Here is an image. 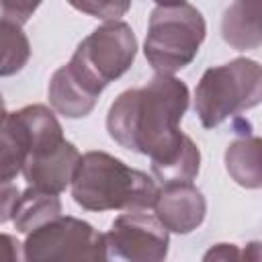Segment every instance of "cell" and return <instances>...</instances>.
Segmentation results:
<instances>
[{"instance_id": "6da1fadb", "label": "cell", "mask_w": 262, "mask_h": 262, "mask_svg": "<svg viewBox=\"0 0 262 262\" xmlns=\"http://www.w3.org/2000/svg\"><path fill=\"white\" fill-rule=\"evenodd\" d=\"M182 80L156 74L145 86L121 92L108 108L106 129L121 147L149 156L154 176L166 182H192L201 168V151L180 131L188 108Z\"/></svg>"}, {"instance_id": "7a4b0ae2", "label": "cell", "mask_w": 262, "mask_h": 262, "mask_svg": "<svg viewBox=\"0 0 262 262\" xmlns=\"http://www.w3.org/2000/svg\"><path fill=\"white\" fill-rule=\"evenodd\" d=\"M156 182L106 151H86L72 180V196L86 211H145L154 207Z\"/></svg>"}, {"instance_id": "3957f363", "label": "cell", "mask_w": 262, "mask_h": 262, "mask_svg": "<svg viewBox=\"0 0 262 262\" xmlns=\"http://www.w3.org/2000/svg\"><path fill=\"white\" fill-rule=\"evenodd\" d=\"M262 102V66L248 57H235L223 66L205 70L194 90V113L205 129L219 127L233 115Z\"/></svg>"}, {"instance_id": "277c9868", "label": "cell", "mask_w": 262, "mask_h": 262, "mask_svg": "<svg viewBox=\"0 0 262 262\" xmlns=\"http://www.w3.org/2000/svg\"><path fill=\"white\" fill-rule=\"evenodd\" d=\"M207 25L192 4H166L156 6L149 14L143 53L156 74H176L186 68L199 53L205 41Z\"/></svg>"}, {"instance_id": "5b68a950", "label": "cell", "mask_w": 262, "mask_h": 262, "mask_svg": "<svg viewBox=\"0 0 262 262\" xmlns=\"http://www.w3.org/2000/svg\"><path fill=\"white\" fill-rule=\"evenodd\" d=\"M135 55L137 39L133 29L123 20H106L78 45L68 68L86 90L100 96L113 80L131 68Z\"/></svg>"}, {"instance_id": "8992f818", "label": "cell", "mask_w": 262, "mask_h": 262, "mask_svg": "<svg viewBox=\"0 0 262 262\" xmlns=\"http://www.w3.org/2000/svg\"><path fill=\"white\" fill-rule=\"evenodd\" d=\"M23 258L29 262L43 260H106L104 233H98L90 223L57 215L37 229L27 233Z\"/></svg>"}, {"instance_id": "52a82bcc", "label": "cell", "mask_w": 262, "mask_h": 262, "mask_svg": "<svg viewBox=\"0 0 262 262\" xmlns=\"http://www.w3.org/2000/svg\"><path fill=\"white\" fill-rule=\"evenodd\" d=\"M63 129L55 115L43 104H29L2 117V149H0V178L10 182L18 172L29 151L49 139L61 137Z\"/></svg>"}, {"instance_id": "ba28073f", "label": "cell", "mask_w": 262, "mask_h": 262, "mask_svg": "<svg viewBox=\"0 0 262 262\" xmlns=\"http://www.w3.org/2000/svg\"><path fill=\"white\" fill-rule=\"evenodd\" d=\"M168 227L143 211H127L119 215L104 233L108 258L129 262H160L168 256Z\"/></svg>"}, {"instance_id": "9c48e42d", "label": "cell", "mask_w": 262, "mask_h": 262, "mask_svg": "<svg viewBox=\"0 0 262 262\" xmlns=\"http://www.w3.org/2000/svg\"><path fill=\"white\" fill-rule=\"evenodd\" d=\"M80 151L66 137H55L33 147L23 164V176L29 186L49 192H63L78 170Z\"/></svg>"}, {"instance_id": "30bf717a", "label": "cell", "mask_w": 262, "mask_h": 262, "mask_svg": "<svg viewBox=\"0 0 262 262\" xmlns=\"http://www.w3.org/2000/svg\"><path fill=\"white\" fill-rule=\"evenodd\" d=\"M154 215L174 233L194 231L207 215V201L192 182H166L154 201Z\"/></svg>"}, {"instance_id": "8fae6325", "label": "cell", "mask_w": 262, "mask_h": 262, "mask_svg": "<svg viewBox=\"0 0 262 262\" xmlns=\"http://www.w3.org/2000/svg\"><path fill=\"white\" fill-rule=\"evenodd\" d=\"M221 35L233 49L262 45V0H233L223 12Z\"/></svg>"}, {"instance_id": "7c38bea8", "label": "cell", "mask_w": 262, "mask_h": 262, "mask_svg": "<svg viewBox=\"0 0 262 262\" xmlns=\"http://www.w3.org/2000/svg\"><path fill=\"white\" fill-rule=\"evenodd\" d=\"M47 94H49L51 106L68 119H80L90 115L98 100L96 94H92L80 84V80L72 74L68 63L53 72Z\"/></svg>"}, {"instance_id": "4fadbf2b", "label": "cell", "mask_w": 262, "mask_h": 262, "mask_svg": "<svg viewBox=\"0 0 262 262\" xmlns=\"http://www.w3.org/2000/svg\"><path fill=\"white\" fill-rule=\"evenodd\" d=\"M225 170L244 188H262V139L246 135L233 139L225 149Z\"/></svg>"}, {"instance_id": "5bb4252c", "label": "cell", "mask_w": 262, "mask_h": 262, "mask_svg": "<svg viewBox=\"0 0 262 262\" xmlns=\"http://www.w3.org/2000/svg\"><path fill=\"white\" fill-rule=\"evenodd\" d=\"M57 215H61L59 196L55 192L41 190L37 186H29L16 203L12 221H14L16 231L29 233Z\"/></svg>"}, {"instance_id": "9a60e30c", "label": "cell", "mask_w": 262, "mask_h": 262, "mask_svg": "<svg viewBox=\"0 0 262 262\" xmlns=\"http://www.w3.org/2000/svg\"><path fill=\"white\" fill-rule=\"evenodd\" d=\"M20 27L23 25H18V23L2 18V25H0V31H2V68H0V74L2 76L16 74L27 63V59L31 55L29 39Z\"/></svg>"}, {"instance_id": "2e32d148", "label": "cell", "mask_w": 262, "mask_h": 262, "mask_svg": "<svg viewBox=\"0 0 262 262\" xmlns=\"http://www.w3.org/2000/svg\"><path fill=\"white\" fill-rule=\"evenodd\" d=\"M68 2L70 6H74L84 14L104 20H119L131 8V0H68Z\"/></svg>"}, {"instance_id": "e0dca14e", "label": "cell", "mask_w": 262, "mask_h": 262, "mask_svg": "<svg viewBox=\"0 0 262 262\" xmlns=\"http://www.w3.org/2000/svg\"><path fill=\"white\" fill-rule=\"evenodd\" d=\"M41 2L43 0H0L2 18L18 23V25H25L33 16V12L39 8Z\"/></svg>"}, {"instance_id": "ac0fdd59", "label": "cell", "mask_w": 262, "mask_h": 262, "mask_svg": "<svg viewBox=\"0 0 262 262\" xmlns=\"http://www.w3.org/2000/svg\"><path fill=\"white\" fill-rule=\"evenodd\" d=\"M18 199H20L18 188L12 186L10 182H2V215H0V221L2 223H6L8 219H12Z\"/></svg>"}, {"instance_id": "d6986e66", "label": "cell", "mask_w": 262, "mask_h": 262, "mask_svg": "<svg viewBox=\"0 0 262 262\" xmlns=\"http://www.w3.org/2000/svg\"><path fill=\"white\" fill-rule=\"evenodd\" d=\"M242 252L233 244H217L205 254V260H239Z\"/></svg>"}, {"instance_id": "ffe728a7", "label": "cell", "mask_w": 262, "mask_h": 262, "mask_svg": "<svg viewBox=\"0 0 262 262\" xmlns=\"http://www.w3.org/2000/svg\"><path fill=\"white\" fill-rule=\"evenodd\" d=\"M242 258L246 260H262V242H250L246 250L242 252Z\"/></svg>"}, {"instance_id": "44dd1931", "label": "cell", "mask_w": 262, "mask_h": 262, "mask_svg": "<svg viewBox=\"0 0 262 262\" xmlns=\"http://www.w3.org/2000/svg\"><path fill=\"white\" fill-rule=\"evenodd\" d=\"M156 4H160V6H166V4H180V2H184V0H154Z\"/></svg>"}]
</instances>
